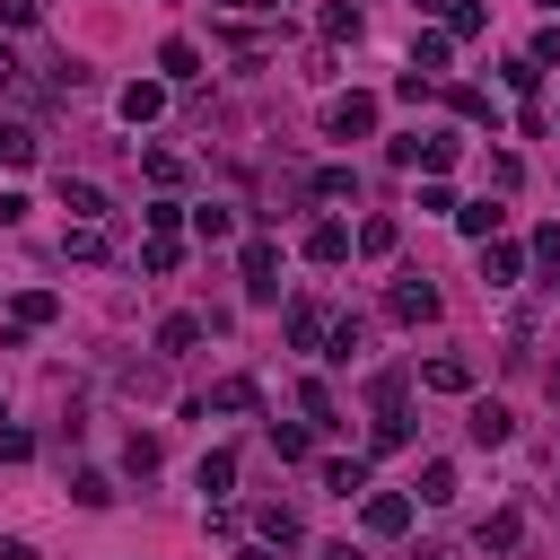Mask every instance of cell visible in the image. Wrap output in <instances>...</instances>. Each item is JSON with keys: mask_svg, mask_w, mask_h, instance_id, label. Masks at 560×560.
<instances>
[{"mask_svg": "<svg viewBox=\"0 0 560 560\" xmlns=\"http://www.w3.org/2000/svg\"><path fill=\"white\" fill-rule=\"evenodd\" d=\"M324 131H332V140H368V131H376V96H359V88L332 96V105H324Z\"/></svg>", "mask_w": 560, "mask_h": 560, "instance_id": "obj_1", "label": "cell"}, {"mask_svg": "<svg viewBox=\"0 0 560 560\" xmlns=\"http://www.w3.org/2000/svg\"><path fill=\"white\" fill-rule=\"evenodd\" d=\"M245 298H254V306H271V298H280V245H271V236H254V245H245Z\"/></svg>", "mask_w": 560, "mask_h": 560, "instance_id": "obj_2", "label": "cell"}, {"mask_svg": "<svg viewBox=\"0 0 560 560\" xmlns=\"http://www.w3.org/2000/svg\"><path fill=\"white\" fill-rule=\"evenodd\" d=\"M385 315H394V324H438V289H429V280H394Z\"/></svg>", "mask_w": 560, "mask_h": 560, "instance_id": "obj_3", "label": "cell"}, {"mask_svg": "<svg viewBox=\"0 0 560 560\" xmlns=\"http://www.w3.org/2000/svg\"><path fill=\"white\" fill-rule=\"evenodd\" d=\"M464 429H472V446H508V438H516V411H508V402H472Z\"/></svg>", "mask_w": 560, "mask_h": 560, "instance_id": "obj_4", "label": "cell"}, {"mask_svg": "<svg viewBox=\"0 0 560 560\" xmlns=\"http://www.w3.org/2000/svg\"><path fill=\"white\" fill-rule=\"evenodd\" d=\"M61 210H70V219H114L105 184H88V175H61Z\"/></svg>", "mask_w": 560, "mask_h": 560, "instance_id": "obj_5", "label": "cell"}, {"mask_svg": "<svg viewBox=\"0 0 560 560\" xmlns=\"http://www.w3.org/2000/svg\"><path fill=\"white\" fill-rule=\"evenodd\" d=\"M516 271H525V245L490 236V245H481V280H490V289H516Z\"/></svg>", "mask_w": 560, "mask_h": 560, "instance_id": "obj_6", "label": "cell"}, {"mask_svg": "<svg viewBox=\"0 0 560 560\" xmlns=\"http://www.w3.org/2000/svg\"><path fill=\"white\" fill-rule=\"evenodd\" d=\"M455 228H464L472 245H490V236L508 228V210H499V201H455Z\"/></svg>", "mask_w": 560, "mask_h": 560, "instance_id": "obj_7", "label": "cell"}, {"mask_svg": "<svg viewBox=\"0 0 560 560\" xmlns=\"http://www.w3.org/2000/svg\"><path fill=\"white\" fill-rule=\"evenodd\" d=\"M324 332H332V315H324L315 298H298V306H289V341H298V350H324Z\"/></svg>", "mask_w": 560, "mask_h": 560, "instance_id": "obj_8", "label": "cell"}, {"mask_svg": "<svg viewBox=\"0 0 560 560\" xmlns=\"http://www.w3.org/2000/svg\"><path fill=\"white\" fill-rule=\"evenodd\" d=\"M158 70H166L175 88H184V79H201V44H184V35H166V44H158Z\"/></svg>", "mask_w": 560, "mask_h": 560, "instance_id": "obj_9", "label": "cell"}, {"mask_svg": "<svg viewBox=\"0 0 560 560\" xmlns=\"http://www.w3.org/2000/svg\"><path fill=\"white\" fill-rule=\"evenodd\" d=\"M158 114H166V88L158 79H131L122 88V122H158Z\"/></svg>", "mask_w": 560, "mask_h": 560, "instance_id": "obj_10", "label": "cell"}, {"mask_svg": "<svg viewBox=\"0 0 560 560\" xmlns=\"http://www.w3.org/2000/svg\"><path fill=\"white\" fill-rule=\"evenodd\" d=\"M306 262H350V228H341V219L306 228Z\"/></svg>", "mask_w": 560, "mask_h": 560, "instance_id": "obj_11", "label": "cell"}, {"mask_svg": "<svg viewBox=\"0 0 560 560\" xmlns=\"http://www.w3.org/2000/svg\"><path fill=\"white\" fill-rule=\"evenodd\" d=\"M9 315H18V332H35V324H52V315H61V298H52V289H18V298H9Z\"/></svg>", "mask_w": 560, "mask_h": 560, "instance_id": "obj_12", "label": "cell"}, {"mask_svg": "<svg viewBox=\"0 0 560 560\" xmlns=\"http://www.w3.org/2000/svg\"><path fill=\"white\" fill-rule=\"evenodd\" d=\"M402 525H411V499L402 490H376L368 499V534H402Z\"/></svg>", "mask_w": 560, "mask_h": 560, "instance_id": "obj_13", "label": "cell"}, {"mask_svg": "<svg viewBox=\"0 0 560 560\" xmlns=\"http://www.w3.org/2000/svg\"><path fill=\"white\" fill-rule=\"evenodd\" d=\"M61 254H70V262H105L114 245H105V228H96V219H79V228L61 236Z\"/></svg>", "mask_w": 560, "mask_h": 560, "instance_id": "obj_14", "label": "cell"}, {"mask_svg": "<svg viewBox=\"0 0 560 560\" xmlns=\"http://www.w3.org/2000/svg\"><path fill=\"white\" fill-rule=\"evenodd\" d=\"M420 385H429V394H472V368H464V359H429Z\"/></svg>", "mask_w": 560, "mask_h": 560, "instance_id": "obj_15", "label": "cell"}, {"mask_svg": "<svg viewBox=\"0 0 560 560\" xmlns=\"http://www.w3.org/2000/svg\"><path fill=\"white\" fill-rule=\"evenodd\" d=\"M192 481H201L210 499H219V490H236V455H228V446H210V455L192 464Z\"/></svg>", "mask_w": 560, "mask_h": 560, "instance_id": "obj_16", "label": "cell"}, {"mask_svg": "<svg viewBox=\"0 0 560 560\" xmlns=\"http://www.w3.org/2000/svg\"><path fill=\"white\" fill-rule=\"evenodd\" d=\"M324 490H332V499H359V490H368V464H359V455H332V464H324Z\"/></svg>", "mask_w": 560, "mask_h": 560, "instance_id": "obj_17", "label": "cell"}, {"mask_svg": "<svg viewBox=\"0 0 560 560\" xmlns=\"http://www.w3.org/2000/svg\"><path fill=\"white\" fill-rule=\"evenodd\" d=\"M516 542H525V516H516V508L481 516V551H516Z\"/></svg>", "mask_w": 560, "mask_h": 560, "instance_id": "obj_18", "label": "cell"}, {"mask_svg": "<svg viewBox=\"0 0 560 560\" xmlns=\"http://www.w3.org/2000/svg\"><path fill=\"white\" fill-rule=\"evenodd\" d=\"M192 236H201V245L236 236V210H228V201H201V210H192Z\"/></svg>", "mask_w": 560, "mask_h": 560, "instance_id": "obj_19", "label": "cell"}, {"mask_svg": "<svg viewBox=\"0 0 560 560\" xmlns=\"http://www.w3.org/2000/svg\"><path fill=\"white\" fill-rule=\"evenodd\" d=\"M192 341H201V315H166V324H158V350H166V359H184Z\"/></svg>", "mask_w": 560, "mask_h": 560, "instance_id": "obj_20", "label": "cell"}, {"mask_svg": "<svg viewBox=\"0 0 560 560\" xmlns=\"http://www.w3.org/2000/svg\"><path fill=\"white\" fill-rule=\"evenodd\" d=\"M359 341H368V324H359V315H332V332H324V359H359Z\"/></svg>", "mask_w": 560, "mask_h": 560, "instance_id": "obj_21", "label": "cell"}, {"mask_svg": "<svg viewBox=\"0 0 560 560\" xmlns=\"http://www.w3.org/2000/svg\"><path fill=\"white\" fill-rule=\"evenodd\" d=\"M481 26H490V9H481V0H455V9H446V35H455V44H472Z\"/></svg>", "mask_w": 560, "mask_h": 560, "instance_id": "obj_22", "label": "cell"}, {"mask_svg": "<svg viewBox=\"0 0 560 560\" xmlns=\"http://www.w3.org/2000/svg\"><path fill=\"white\" fill-rule=\"evenodd\" d=\"M455 114H464V122H490V131H499V96H490V88H455Z\"/></svg>", "mask_w": 560, "mask_h": 560, "instance_id": "obj_23", "label": "cell"}, {"mask_svg": "<svg viewBox=\"0 0 560 560\" xmlns=\"http://www.w3.org/2000/svg\"><path fill=\"white\" fill-rule=\"evenodd\" d=\"M210 411H254V376H219L210 385Z\"/></svg>", "mask_w": 560, "mask_h": 560, "instance_id": "obj_24", "label": "cell"}, {"mask_svg": "<svg viewBox=\"0 0 560 560\" xmlns=\"http://www.w3.org/2000/svg\"><path fill=\"white\" fill-rule=\"evenodd\" d=\"M271 455H280V464H306V455H315V438H306V429H289V420H271Z\"/></svg>", "mask_w": 560, "mask_h": 560, "instance_id": "obj_25", "label": "cell"}, {"mask_svg": "<svg viewBox=\"0 0 560 560\" xmlns=\"http://www.w3.org/2000/svg\"><path fill=\"white\" fill-rule=\"evenodd\" d=\"M122 464H131V472H158V464H166V446H158L149 429H131V438H122Z\"/></svg>", "mask_w": 560, "mask_h": 560, "instance_id": "obj_26", "label": "cell"}, {"mask_svg": "<svg viewBox=\"0 0 560 560\" xmlns=\"http://www.w3.org/2000/svg\"><path fill=\"white\" fill-rule=\"evenodd\" d=\"M254 525H262V542H280V551L298 542V508H254Z\"/></svg>", "mask_w": 560, "mask_h": 560, "instance_id": "obj_27", "label": "cell"}, {"mask_svg": "<svg viewBox=\"0 0 560 560\" xmlns=\"http://www.w3.org/2000/svg\"><path fill=\"white\" fill-rule=\"evenodd\" d=\"M446 44H455V35H438V26H429V35L411 44V70H429V79H438V70H446Z\"/></svg>", "mask_w": 560, "mask_h": 560, "instance_id": "obj_28", "label": "cell"}, {"mask_svg": "<svg viewBox=\"0 0 560 560\" xmlns=\"http://www.w3.org/2000/svg\"><path fill=\"white\" fill-rule=\"evenodd\" d=\"M420 499L446 508V499H455V464H420Z\"/></svg>", "mask_w": 560, "mask_h": 560, "instance_id": "obj_29", "label": "cell"}, {"mask_svg": "<svg viewBox=\"0 0 560 560\" xmlns=\"http://www.w3.org/2000/svg\"><path fill=\"white\" fill-rule=\"evenodd\" d=\"M0 158H9V166H35V131H26V122H0Z\"/></svg>", "mask_w": 560, "mask_h": 560, "instance_id": "obj_30", "label": "cell"}, {"mask_svg": "<svg viewBox=\"0 0 560 560\" xmlns=\"http://www.w3.org/2000/svg\"><path fill=\"white\" fill-rule=\"evenodd\" d=\"M324 35H332V44H359V9L332 0V9H324Z\"/></svg>", "mask_w": 560, "mask_h": 560, "instance_id": "obj_31", "label": "cell"}, {"mask_svg": "<svg viewBox=\"0 0 560 560\" xmlns=\"http://www.w3.org/2000/svg\"><path fill=\"white\" fill-rule=\"evenodd\" d=\"M499 79H508V88H516V96H534V88H542V61H534V52H516V61H508V70H499Z\"/></svg>", "mask_w": 560, "mask_h": 560, "instance_id": "obj_32", "label": "cell"}, {"mask_svg": "<svg viewBox=\"0 0 560 560\" xmlns=\"http://www.w3.org/2000/svg\"><path fill=\"white\" fill-rule=\"evenodd\" d=\"M175 262H184L175 236H149V245H140V271H175Z\"/></svg>", "mask_w": 560, "mask_h": 560, "instance_id": "obj_33", "label": "cell"}, {"mask_svg": "<svg viewBox=\"0 0 560 560\" xmlns=\"http://www.w3.org/2000/svg\"><path fill=\"white\" fill-rule=\"evenodd\" d=\"M70 499H79V508H114V481H105V472H79Z\"/></svg>", "mask_w": 560, "mask_h": 560, "instance_id": "obj_34", "label": "cell"}, {"mask_svg": "<svg viewBox=\"0 0 560 560\" xmlns=\"http://www.w3.org/2000/svg\"><path fill=\"white\" fill-rule=\"evenodd\" d=\"M385 158H394V166H429V131H402Z\"/></svg>", "mask_w": 560, "mask_h": 560, "instance_id": "obj_35", "label": "cell"}, {"mask_svg": "<svg viewBox=\"0 0 560 560\" xmlns=\"http://www.w3.org/2000/svg\"><path fill=\"white\" fill-rule=\"evenodd\" d=\"M140 166H149V184H184V158H175V149H149Z\"/></svg>", "mask_w": 560, "mask_h": 560, "instance_id": "obj_36", "label": "cell"}, {"mask_svg": "<svg viewBox=\"0 0 560 560\" xmlns=\"http://www.w3.org/2000/svg\"><path fill=\"white\" fill-rule=\"evenodd\" d=\"M140 219H149V236H175V228H184V201H149Z\"/></svg>", "mask_w": 560, "mask_h": 560, "instance_id": "obj_37", "label": "cell"}, {"mask_svg": "<svg viewBox=\"0 0 560 560\" xmlns=\"http://www.w3.org/2000/svg\"><path fill=\"white\" fill-rule=\"evenodd\" d=\"M394 236H402L394 219H368V228H359V254H394Z\"/></svg>", "mask_w": 560, "mask_h": 560, "instance_id": "obj_38", "label": "cell"}, {"mask_svg": "<svg viewBox=\"0 0 560 560\" xmlns=\"http://www.w3.org/2000/svg\"><path fill=\"white\" fill-rule=\"evenodd\" d=\"M368 394H376V411H402V368H385V376H376Z\"/></svg>", "mask_w": 560, "mask_h": 560, "instance_id": "obj_39", "label": "cell"}, {"mask_svg": "<svg viewBox=\"0 0 560 560\" xmlns=\"http://www.w3.org/2000/svg\"><path fill=\"white\" fill-rule=\"evenodd\" d=\"M26 455H35V438L26 429H0V464H26Z\"/></svg>", "mask_w": 560, "mask_h": 560, "instance_id": "obj_40", "label": "cell"}, {"mask_svg": "<svg viewBox=\"0 0 560 560\" xmlns=\"http://www.w3.org/2000/svg\"><path fill=\"white\" fill-rule=\"evenodd\" d=\"M44 18V0H0V26H35Z\"/></svg>", "mask_w": 560, "mask_h": 560, "instance_id": "obj_41", "label": "cell"}, {"mask_svg": "<svg viewBox=\"0 0 560 560\" xmlns=\"http://www.w3.org/2000/svg\"><path fill=\"white\" fill-rule=\"evenodd\" d=\"M0 560H35V542H18V534H0Z\"/></svg>", "mask_w": 560, "mask_h": 560, "instance_id": "obj_42", "label": "cell"}, {"mask_svg": "<svg viewBox=\"0 0 560 560\" xmlns=\"http://www.w3.org/2000/svg\"><path fill=\"white\" fill-rule=\"evenodd\" d=\"M0 88H18V52L9 44H0Z\"/></svg>", "mask_w": 560, "mask_h": 560, "instance_id": "obj_43", "label": "cell"}, {"mask_svg": "<svg viewBox=\"0 0 560 560\" xmlns=\"http://www.w3.org/2000/svg\"><path fill=\"white\" fill-rule=\"evenodd\" d=\"M542 385H551V402H560V359H551V368H542Z\"/></svg>", "mask_w": 560, "mask_h": 560, "instance_id": "obj_44", "label": "cell"}, {"mask_svg": "<svg viewBox=\"0 0 560 560\" xmlns=\"http://www.w3.org/2000/svg\"><path fill=\"white\" fill-rule=\"evenodd\" d=\"M324 560H359V551H350V542H332V551H324Z\"/></svg>", "mask_w": 560, "mask_h": 560, "instance_id": "obj_45", "label": "cell"}, {"mask_svg": "<svg viewBox=\"0 0 560 560\" xmlns=\"http://www.w3.org/2000/svg\"><path fill=\"white\" fill-rule=\"evenodd\" d=\"M542 289H551V298H560V262H551V280H542Z\"/></svg>", "mask_w": 560, "mask_h": 560, "instance_id": "obj_46", "label": "cell"}, {"mask_svg": "<svg viewBox=\"0 0 560 560\" xmlns=\"http://www.w3.org/2000/svg\"><path fill=\"white\" fill-rule=\"evenodd\" d=\"M228 9H245V0H228Z\"/></svg>", "mask_w": 560, "mask_h": 560, "instance_id": "obj_47", "label": "cell"}, {"mask_svg": "<svg viewBox=\"0 0 560 560\" xmlns=\"http://www.w3.org/2000/svg\"><path fill=\"white\" fill-rule=\"evenodd\" d=\"M551 499H560V481H551Z\"/></svg>", "mask_w": 560, "mask_h": 560, "instance_id": "obj_48", "label": "cell"}]
</instances>
